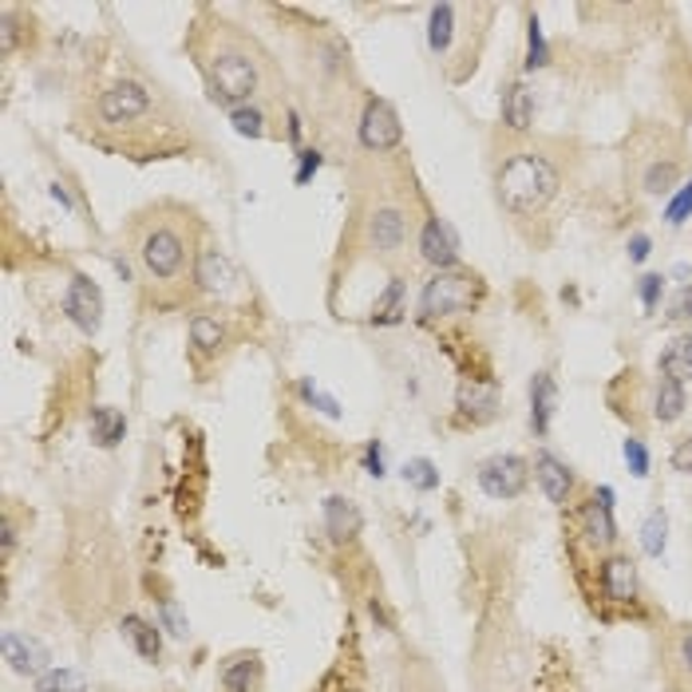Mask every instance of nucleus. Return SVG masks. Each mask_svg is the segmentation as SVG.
Here are the masks:
<instances>
[{
  "mask_svg": "<svg viewBox=\"0 0 692 692\" xmlns=\"http://www.w3.org/2000/svg\"><path fill=\"white\" fill-rule=\"evenodd\" d=\"M625 254H630L633 266H641V261L653 254V238H649V234H633V238L625 242Z\"/></svg>",
  "mask_w": 692,
  "mask_h": 692,
  "instance_id": "obj_44",
  "label": "nucleus"
},
{
  "mask_svg": "<svg viewBox=\"0 0 692 692\" xmlns=\"http://www.w3.org/2000/svg\"><path fill=\"white\" fill-rule=\"evenodd\" d=\"M36 692H92V689H87V677L80 669L52 665L44 677H36Z\"/></svg>",
  "mask_w": 692,
  "mask_h": 692,
  "instance_id": "obj_32",
  "label": "nucleus"
},
{
  "mask_svg": "<svg viewBox=\"0 0 692 692\" xmlns=\"http://www.w3.org/2000/svg\"><path fill=\"white\" fill-rule=\"evenodd\" d=\"M669 464H672V471H681V476H692V435H684V439H677V444H672Z\"/></svg>",
  "mask_w": 692,
  "mask_h": 692,
  "instance_id": "obj_43",
  "label": "nucleus"
},
{
  "mask_svg": "<svg viewBox=\"0 0 692 692\" xmlns=\"http://www.w3.org/2000/svg\"><path fill=\"white\" fill-rule=\"evenodd\" d=\"M613 486L601 483L589 491V499L578 506V538L594 554H610L618 550V518H613Z\"/></svg>",
  "mask_w": 692,
  "mask_h": 692,
  "instance_id": "obj_5",
  "label": "nucleus"
},
{
  "mask_svg": "<svg viewBox=\"0 0 692 692\" xmlns=\"http://www.w3.org/2000/svg\"><path fill=\"white\" fill-rule=\"evenodd\" d=\"M530 471H535V483H538V491L547 495V503H554V506H570V503H574V491H578V476H574V467H570L562 455H554L550 447H538Z\"/></svg>",
  "mask_w": 692,
  "mask_h": 692,
  "instance_id": "obj_11",
  "label": "nucleus"
},
{
  "mask_svg": "<svg viewBox=\"0 0 692 692\" xmlns=\"http://www.w3.org/2000/svg\"><path fill=\"white\" fill-rule=\"evenodd\" d=\"M63 317L72 320L75 329L95 337L104 325V290L95 285L87 273H72L68 290H63Z\"/></svg>",
  "mask_w": 692,
  "mask_h": 692,
  "instance_id": "obj_10",
  "label": "nucleus"
},
{
  "mask_svg": "<svg viewBox=\"0 0 692 692\" xmlns=\"http://www.w3.org/2000/svg\"><path fill=\"white\" fill-rule=\"evenodd\" d=\"M320 518H325V535H329L332 547H349V542H356V535L364 530L361 506L344 495L325 499V503H320Z\"/></svg>",
  "mask_w": 692,
  "mask_h": 692,
  "instance_id": "obj_18",
  "label": "nucleus"
},
{
  "mask_svg": "<svg viewBox=\"0 0 692 692\" xmlns=\"http://www.w3.org/2000/svg\"><path fill=\"white\" fill-rule=\"evenodd\" d=\"M684 408H689V392H684V384L669 380V376H657V384H653V420L657 424H677L684 415Z\"/></svg>",
  "mask_w": 692,
  "mask_h": 692,
  "instance_id": "obj_23",
  "label": "nucleus"
},
{
  "mask_svg": "<svg viewBox=\"0 0 692 692\" xmlns=\"http://www.w3.org/2000/svg\"><path fill=\"white\" fill-rule=\"evenodd\" d=\"M285 119H290V127H285V139H290V146H301V131H305V127H301V115L293 112H285Z\"/></svg>",
  "mask_w": 692,
  "mask_h": 692,
  "instance_id": "obj_45",
  "label": "nucleus"
},
{
  "mask_svg": "<svg viewBox=\"0 0 692 692\" xmlns=\"http://www.w3.org/2000/svg\"><path fill=\"white\" fill-rule=\"evenodd\" d=\"M139 261L143 269L151 273L155 281H175L183 278V269L190 261V246H187V234L178 222H151L143 230V238H139Z\"/></svg>",
  "mask_w": 692,
  "mask_h": 692,
  "instance_id": "obj_4",
  "label": "nucleus"
},
{
  "mask_svg": "<svg viewBox=\"0 0 692 692\" xmlns=\"http://www.w3.org/2000/svg\"><path fill=\"white\" fill-rule=\"evenodd\" d=\"M361 467H364V471H368L373 479H384V476H388V464H384V444H380V439H368V444H364Z\"/></svg>",
  "mask_w": 692,
  "mask_h": 692,
  "instance_id": "obj_41",
  "label": "nucleus"
},
{
  "mask_svg": "<svg viewBox=\"0 0 692 692\" xmlns=\"http://www.w3.org/2000/svg\"><path fill=\"white\" fill-rule=\"evenodd\" d=\"M483 301V281L467 269H439L424 281L420 290V317H455V313H471Z\"/></svg>",
  "mask_w": 692,
  "mask_h": 692,
  "instance_id": "obj_3",
  "label": "nucleus"
},
{
  "mask_svg": "<svg viewBox=\"0 0 692 692\" xmlns=\"http://www.w3.org/2000/svg\"><path fill=\"white\" fill-rule=\"evenodd\" d=\"M364 238L376 254H396L408 242V214L400 207H376L364 222Z\"/></svg>",
  "mask_w": 692,
  "mask_h": 692,
  "instance_id": "obj_17",
  "label": "nucleus"
},
{
  "mask_svg": "<svg viewBox=\"0 0 692 692\" xmlns=\"http://www.w3.org/2000/svg\"><path fill=\"white\" fill-rule=\"evenodd\" d=\"M665 285H669V278H665V273H641V278H637V301L645 305V313L661 309Z\"/></svg>",
  "mask_w": 692,
  "mask_h": 692,
  "instance_id": "obj_37",
  "label": "nucleus"
},
{
  "mask_svg": "<svg viewBox=\"0 0 692 692\" xmlns=\"http://www.w3.org/2000/svg\"><path fill=\"white\" fill-rule=\"evenodd\" d=\"M320 166H325V155H320L317 146H301L297 166H293V183H297V187H309L313 178H317Z\"/></svg>",
  "mask_w": 692,
  "mask_h": 692,
  "instance_id": "obj_39",
  "label": "nucleus"
},
{
  "mask_svg": "<svg viewBox=\"0 0 692 692\" xmlns=\"http://www.w3.org/2000/svg\"><path fill=\"white\" fill-rule=\"evenodd\" d=\"M297 396H301L305 403H313L317 412L329 415V420H341V403H337V396L320 392V388H317L313 380H297Z\"/></svg>",
  "mask_w": 692,
  "mask_h": 692,
  "instance_id": "obj_38",
  "label": "nucleus"
},
{
  "mask_svg": "<svg viewBox=\"0 0 692 692\" xmlns=\"http://www.w3.org/2000/svg\"><path fill=\"white\" fill-rule=\"evenodd\" d=\"M368 613H373V621H380V630H392V618H388V610H384L380 598L368 601Z\"/></svg>",
  "mask_w": 692,
  "mask_h": 692,
  "instance_id": "obj_46",
  "label": "nucleus"
},
{
  "mask_svg": "<svg viewBox=\"0 0 692 692\" xmlns=\"http://www.w3.org/2000/svg\"><path fill=\"white\" fill-rule=\"evenodd\" d=\"M400 476H403V483L412 486V491H420V495H432V491H439V483H444V476H439V467H435L432 459H424V455H415V459H408Z\"/></svg>",
  "mask_w": 692,
  "mask_h": 692,
  "instance_id": "obj_30",
  "label": "nucleus"
},
{
  "mask_svg": "<svg viewBox=\"0 0 692 692\" xmlns=\"http://www.w3.org/2000/svg\"><path fill=\"white\" fill-rule=\"evenodd\" d=\"M455 408H459V415H467L471 424H486V420L499 412V388L495 384L464 380L459 384V396H455Z\"/></svg>",
  "mask_w": 692,
  "mask_h": 692,
  "instance_id": "obj_22",
  "label": "nucleus"
},
{
  "mask_svg": "<svg viewBox=\"0 0 692 692\" xmlns=\"http://www.w3.org/2000/svg\"><path fill=\"white\" fill-rule=\"evenodd\" d=\"M554 412H559V380H554L547 368H538V373L530 376V432H535L538 439L550 435Z\"/></svg>",
  "mask_w": 692,
  "mask_h": 692,
  "instance_id": "obj_19",
  "label": "nucleus"
},
{
  "mask_svg": "<svg viewBox=\"0 0 692 692\" xmlns=\"http://www.w3.org/2000/svg\"><path fill=\"white\" fill-rule=\"evenodd\" d=\"M420 258L439 273V269H459V234L451 230V222L444 218H427L424 230H420Z\"/></svg>",
  "mask_w": 692,
  "mask_h": 692,
  "instance_id": "obj_14",
  "label": "nucleus"
},
{
  "mask_svg": "<svg viewBox=\"0 0 692 692\" xmlns=\"http://www.w3.org/2000/svg\"><path fill=\"white\" fill-rule=\"evenodd\" d=\"M677 178H681V163H677V159H665V163H653L649 171L641 175V190L653 198H661L677 187Z\"/></svg>",
  "mask_w": 692,
  "mask_h": 692,
  "instance_id": "obj_33",
  "label": "nucleus"
},
{
  "mask_svg": "<svg viewBox=\"0 0 692 692\" xmlns=\"http://www.w3.org/2000/svg\"><path fill=\"white\" fill-rule=\"evenodd\" d=\"M258 60L246 48H218L207 60V87L214 95V104H222L226 112L246 107L258 95Z\"/></svg>",
  "mask_w": 692,
  "mask_h": 692,
  "instance_id": "obj_2",
  "label": "nucleus"
},
{
  "mask_svg": "<svg viewBox=\"0 0 692 692\" xmlns=\"http://www.w3.org/2000/svg\"><path fill=\"white\" fill-rule=\"evenodd\" d=\"M689 218H692V178L684 187H677V195H672L669 207H665V222H669V226H684Z\"/></svg>",
  "mask_w": 692,
  "mask_h": 692,
  "instance_id": "obj_40",
  "label": "nucleus"
},
{
  "mask_svg": "<svg viewBox=\"0 0 692 692\" xmlns=\"http://www.w3.org/2000/svg\"><path fill=\"white\" fill-rule=\"evenodd\" d=\"M356 139H361L364 151L373 155H388L403 143V124L396 107L388 99H368L361 112V124H356Z\"/></svg>",
  "mask_w": 692,
  "mask_h": 692,
  "instance_id": "obj_9",
  "label": "nucleus"
},
{
  "mask_svg": "<svg viewBox=\"0 0 692 692\" xmlns=\"http://www.w3.org/2000/svg\"><path fill=\"white\" fill-rule=\"evenodd\" d=\"M665 684L669 692H692V625H672L665 637Z\"/></svg>",
  "mask_w": 692,
  "mask_h": 692,
  "instance_id": "obj_15",
  "label": "nucleus"
},
{
  "mask_svg": "<svg viewBox=\"0 0 692 692\" xmlns=\"http://www.w3.org/2000/svg\"><path fill=\"white\" fill-rule=\"evenodd\" d=\"M598 594L606 606H618V610H637L641 606L637 562L625 550H610L598 559Z\"/></svg>",
  "mask_w": 692,
  "mask_h": 692,
  "instance_id": "obj_6",
  "label": "nucleus"
},
{
  "mask_svg": "<svg viewBox=\"0 0 692 692\" xmlns=\"http://www.w3.org/2000/svg\"><path fill=\"white\" fill-rule=\"evenodd\" d=\"M665 317L672 320V325H684V320H692V281H684L681 290H677V297L669 301V313Z\"/></svg>",
  "mask_w": 692,
  "mask_h": 692,
  "instance_id": "obj_42",
  "label": "nucleus"
},
{
  "mask_svg": "<svg viewBox=\"0 0 692 692\" xmlns=\"http://www.w3.org/2000/svg\"><path fill=\"white\" fill-rule=\"evenodd\" d=\"M0 649H4L9 669L21 672V677H32V681L52 669V653H48V645H44L40 637H32V633L9 630L4 637H0Z\"/></svg>",
  "mask_w": 692,
  "mask_h": 692,
  "instance_id": "obj_12",
  "label": "nucleus"
},
{
  "mask_svg": "<svg viewBox=\"0 0 692 692\" xmlns=\"http://www.w3.org/2000/svg\"><path fill=\"white\" fill-rule=\"evenodd\" d=\"M403 301H408V281L392 278L388 281V290L376 297L373 305V325H400L403 320Z\"/></svg>",
  "mask_w": 692,
  "mask_h": 692,
  "instance_id": "obj_29",
  "label": "nucleus"
},
{
  "mask_svg": "<svg viewBox=\"0 0 692 692\" xmlns=\"http://www.w3.org/2000/svg\"><path fill=\"white\" fill-rule=\"evenodd\" d=\"M87 424H92V439L104 451H112V447H119L127 439V415L119 408H112V403H95Z\"/></svg>",
  "mask_w": 692,
  "mask_h": 692,
  "instance_id": "obj_24",
  "label": "nucleus"
},
{
  "mask_svg": "<svg viewBox=\"0 0 692 692\" xmlns=\"http://www.w3.org/2000/svg\"><path fill=\"white\" fill-rule=\"evenodd\" d=\"M146 112H151V92H146L139 80L112 83V87L99 95V104H95V115H99L104 127H131L139 124Z\"/></svg>",
  "mask_w": 692,
  "mask_h": 692,
  "instance_id": "obj_8",
  "label": "nucleus"
},
{
  "mask_svg": "<svg viewBox=\"0 0 692 692\" xmlns=\"http://www.w3.org/2000/svg\"><path fill=\"white\" fill-rule=\"evenodd\" d=\"M455 21H459V9H455V4H435V9L427 12V48H432L435 56H447V48H451V36L459 32Z\"/></svg>",
  "mask_w": 692,
  "mask_h": 692,
  "instance_id": "obj_27",
  "label": "nucleus"
},
{
  "mask_svg": "<svg viewBox=\"0 0 692 692\" xmlns=\"http://www.w3.org/2000/svg\"><path fill=\"white\" fill-rule=\"evenodd\" d=\"M476 483L486 499L511 503V499H518L530 486V459H523V455H515V451L491 455V459L479 464Z\"/></svg>",
  "mask_w": 692,
  "mask_h": 692,
  "instance_id": "obj_7",
  "label": "nucleus"
},
{
  "mask_svg": "<svg viewBox=\"0 0 692 692\" xmlns=\"http://www.w3.org/2000/svg\"><path fill=\"white\" fill-rule=\"evenodd\" d=\"M550 63V44L547 32H542V21L535 12L527 16V56H523V72H542Z\"/></svg>",
  "mask_w": 692,
  "mask_h": 692,
  "instance_id": "obj_31",
  "label": "nucleus"
},
{
  "mask_svg": "<svg viewBox=\"0 0 692 692\" xmlns=\"http://www.w3.org/2000/svg\"><path fill=\"white\" fill-rule=\"evenodd\" d=\"M155 621H159V630H163L166 637H175V641H187V637H190V618L183 613V606H178L175 598H163V601H159Z\"/></svg>",
  "mask_w": 692,
  "mask_h": 692,
  "instance_id": "obj_34",
  "label": "nucleus"
},
{
  "mask_svg": "<svg viewBox=\"0 0 692 692\" xmlns=\"http://www.w3.org/2000/svg\"><path fill=\"white\" fill-rule=\"evenodd\" d=\"M238 285V273L230 266V258L218 246H202L195 254V290L207 297H230Z\"/></svg>",
  "mask_w": 692,
  "mask_h": 692,
  "instance_id": "obj_13",
  "label": "nucleus"
},
{
  "mask_svg": "<svg viewBox=\"0 0 692 692\" xmlns=\"http://www.w3.org/2000/svg\"><path fill=\"white\" fill-rule=\"evenodd\" d=\"M562 190V171L559 163L538 151V146H523L503 159L495 171V195L499 207L515 218H538L547 214V207L559 198Z\"/></svg>",
  "mask_w": 692,
  "mask_h": 692,
  "instance_id": "obj_1",
  "label": "nucleus"
},
{
  "mask_svg": "<svg viewBox=\"0 0 692 692\" xmlns=\"http://www.w3.org/2000/svg\"><path fill=\"white\" fill-rule=\"evenodd\" d=\"M665 547H669V511L665 506H653L645 523H641V550L649 554V559H661Z\"/></svg>",
  "mask_w": 692,
  "mask_h": 692,
  "instance_id": "obj_28",
  "label": "nucleus"
},
{
  "mask_svg": "<svg viewBox=\"0 0 692 692\" xmlns=\"http://www.w3.org/2000/svg\"><path fill=\"white\" fill-rule=\"evenodd\" d=\"M657 368H661V376H669V380L677 384L692 380V332H677V337L665 344Z\"/></svg>",
  "mask_w": 692,
  "mask_h": 692,
  "instance_id": "obj_25",
  "label": "nucleus"
},
{
  "mask_svg": "<svg viewBox=\"0 0 692 692\" xmlns=\"http://www.w3.org/2000/svg\"><path fill=\"white\" fill-rule=\"evenodd\" d=\"M503 127L515 134H527L535 127V87L527 80L503 83Z\"/></svg>",
  "mask_w": 692,
  "mask_h": 692,
  "instance_id": "obj_20",
  "label": "nucleus"
},
{
  "mask_svg": "<svg viewBox=\"0 0 692 692\" xmlns=\"http://www.w3.org/2000/svg\"><path fill=\"white\" fill-rule=\"evenodd\" d=\"M119 633H124V641L143 657V661H151V665L163 661V630H159V621L143 618V613H124Z\"/></svg>",
  "mask_w": 692,
  "mask_h": 692,
  "instance_id": "obj_21",
  "label": "nucleus"
},
{
  "mask_svg": "<svg viewBox=\"0 0 692 692\" xmlns=\"http://www.w3.org/2000/svg\"><path fill=\"white\" fill-rule=\"evenodd\" d=\"M230 127L238 134H246V139H261V134H266V115H261L258 104L234 107V112H230Z\"/></svg>",
  "mask_w": 692,
  "mask_h": 692,
  "instance_id": "obj_35",
  "label": "nucleus"
},
{
  "mask_svg": "<svg viewBox=\"0 0 692 692\" xmlns=\"http://www.w3.org/2000/svg\"><path fill=\"white\" fill-rule=\"evenodd\" d=\"M190 344L202 356H214L226 344V320L218 317V313H195L190 317Z\"/></svg>",
  "mask_w": 692,
  "mask_h": 692,
  "instance_id": "obj_26",
  "label": "nucleus"
},
{
  "mask_svg": "<svg viewBox=\"0 0 692 692\" xmlns=\"http://www.w3.org/2000/svg\"><path fill=\"white\" fill-rule=\"evenodd\" d=\"M621 455H625V467H630L633 476L649 479L653 455H649V444H645L641 435H625V444H621Z\"/></svg>",
  "mask_w": 692,
  "mask_h": 692,
  "instance_id": "obj_36",
  "label": "nucleus"
},
{
  "mask_svg": "<svg viewBox=\"0 0 692 692\" xmlns=\"http://www.w3.org/2000/svg\"><path fill=\"white\" fill-rule=\"evenodd\" d=\"M261 681H266V669L254 649H238L218 661V692H258Z\"/></svg>",
  "mask_w": 692,
  "mask_h": 692,
  "instance_id": "obj_16",
  "label": "nucleus"
},
{
  "mask_svg": "<svg viewBox=\"0 0 692 692\" xmlns=\"http://www.w3.org/2000/svg\"><path fill=\"white\" fill-rule=\"evenodd\" d=\"M48 195H52V198H56V202H60L63 210H75L72 195H68V187H63V183H52V187H48Z\"/></svg>",
  "mask_w": 692,
  "mask_h": 692,
  "instance_id": "obj_47",
  "label": "nucleus"
}]
</instances>
